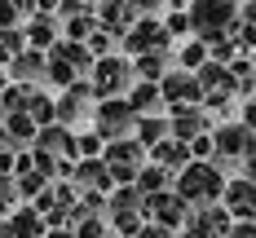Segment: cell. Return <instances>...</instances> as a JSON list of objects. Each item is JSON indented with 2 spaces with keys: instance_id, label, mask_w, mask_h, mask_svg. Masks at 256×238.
<instances>
[{
  "instance_id": "13",
  "label": "cell",
  "mask_w": 256,
  "mask_h": 238,
  "mask_svg": "<svg viewBox=\"0 0 256 238\" xmlns=\"http://www.w3.org/2000/svg\"><path fill=\"white\" fill-rule=\"evenodd\" d=\"M31 150H40V155L49 159H71L76 163V132L66 128V124H44V128L36 132V146Z\"/></svg>"
},
{
  "instance_id": "19",
  "label": "cell",
  "mask_w": 256,
  "mask_h": 238,
  "mask_svg": "<svg viewBox=\"0 0 256 238\" xmlns=\"http://www.w3.org/2000/svg\"><path fill=\"white\" fill-rule=\"evenodd\" d=\"M226 212L238 221H256V181L238 177V181L226 185Z\"/></svg>"
},
{
  "instance_id": "30",
  "label": "cell",
  "mask_w": 256,
  "mask_h": 238,
  "mask_svg": "<svg viewBox=\"0 0 256 238\" xmlns=\"http://www.w3.org/2000/svg\"><path fill=\"white\" fill-rule=\"evenodd\" d=\"M18 18H22L18 0H0V31H4V26H18Z\"/></svg>"
},
{
  "instance_id": "10",
  "label": "cell",
  "mask_w": 256,
  "mask_h": 238,
  "mask_svg": "<svg viewBox=\"0 0 256 238\" xmlns=\"http://www.w3.org/2000/svg\"><path fill=\"white\" fill-rule=\"evenodd\" d=\"M159 93H164V102L168 106H199V75L194 71H168V75L159 79Z\"/></svg>"
},
{
  "instance_id": "39",
  "label": "cell",
  "mask_w": 256,
  "mask_h": 238,
  "mask_svg": "<svg viewBox=\"0 0 256 238\" xmlns=\"http://www.w3.org/2000/svg\"><path fill=\"white\" fill-rule=\"evenodd\" d=\"M243 18H248V26H256V0H248V9H243Z\"/></svg>"
},
{
  "instance_id": "21",
  "label": "cell",
  "mask_w": 256,
  "mask_h": 238,
  "mask_svg": "<svg viewBox=\"0 0 256 238\" xmlns=\"http://www.w3.org/2000/svg\"><path fill=\"white\" fill-rule=\"evenodd\" d=\"M146 155H154V163H159V168L181 172V168H186V159H190V146H186V141H177V137H164V141H159V146H150Z\"/></svg>"
},
{
  "instance_id": "15",
  "label": "cell",
  "mask_w": 256,
  "mask_h": 238,
  "mask_svg": "<svg viewBox=\"0 0 256 238\" xmlns=\"http://www.w3.org/2000/svg\"><path fill=\"white\" fill-rule=\"evenodd\" d=\"M208 132V115L199 106H172V115H168V137H177V141H194V137H204Z\"/></svg>"
},
{
  "instance_id": "32",
  "label": "cell",
  "mask_w": 256,
  "mask_h": 238,
  "mask_svg": "<svg viewBox=\"0 0 256 238\" xmlns=\"http://www.w3.org/2000/svg\"><path fill=\"white\" fill-rule=\"evenodd\" d=\"M168 35H186V31H190V13H168Z\"/></svg>"
},
{
  "instance_id": "28",
  "label": "cell",
  "mask_w": 256,
  "mask_h": 238,
  "mask_svg": "<svg viewBox=\"0 0 256 238\" xmlns=\"http://www.w3.org/2000/svg\"><path fill=\"white\" fill-rule=\"evenodd\" d=\"M18 203V181L9 177V172H0V216H9Z\"/></svg>"
},
{
  "instance_id": "40",
  "label": "cell",
  "mask_w": 256,
  "mask_h": 238,
  "mask_svg": "<svg viewBox=\"0 0 256 238\" xmlns=\"http://www.w3.org/2000/svg\"><path fill=\"white\" fill-rule=\"evenodd\" d=\"M88 4H93V0H88Z\"/></svg>"
},
{
  "instance_id": "25",
  "label": "cell",
  "mask_w": 256,
  "mask_h": 238,
  "mask_svg": "<svg viewBox=\"0 0 256 238\" xmlns=\"http://www.w3.org/2000/svg\"><path fill=\"white\" fill-rule=\"evenodd\" d=\"M31 84H4L0 88V119L4 115H14V110H26V102H31Z\"/></svg>"
},
{
  "instance_id": "20",
  "label": "cell",
  "mask_w": 256,
  "mask_h": 238,
  "mask_svg": "<svg viewBox=\"0 0 256 238\" xmlns=\"http://www.w3.org/2000/svg\"><path fill=\"white\" fill-rule=\"evenodd\" d=\"M128 106H132V115H164L159 106H164V93H159V84H150V79H137L132 88H128Z\"/></svg>"
},
{
  "instance_id": "24",
  "label": "cell",
  "mask_w": 256,
  "mask_h": 238,
  "mask_svg": "<svg viewBox=\"0 0 256 238\" xmlns=\"http://www.w3.org/2000/svg\"><path fill=\"white\" fill-rule=\"evenodd\" d=\"M137 190L150 199V194H164L168 190V168H159V163H142V172H137Z\"/></svg>"
},
{
  "instance_id": "17",
  "label": "cell",
  "mask_w": 256,
  "mask_h": 238,
  "mask_svg": "<svg viewBox=\"0 0 256 238\" xmlns=\"http://www.w3.org/2000/svg\"><path fill=\"white\" fill-rule=\"evenodd\" d=\"M71 185L102 194V190H110L115 181H110V168H106L102 159H76V163H71Z\"/></svg>"
},
{
  "instance_id": "14",
  "label": "cell",
  "mask_w": 256,
  "mask_h": 238,
  "mask_svg": "<svg viewBox=\"0 0 256 238\" xmlns=\"http://www.w3.org/2000/svg\"><path fill=\"white\" fill-rule=\"evenodd\" d=\"M49 221L36 208H14L4 221H0V238H44Z\"/></svg>"
},
{
  "instance_id": "34",
  "label": "cell",
  "mask_w": 256,
  "mask_h": 238,
  "mask_svg": "<svg viewBox=\"0 0 256 238\" xmlns=\"http://www.w3.org/2000/svg\"><path fill=\"white\" fill-rule=\"evenodd\" d=\"M230 238H256V221H238Z\"/></svg>"
},
{
  "instance_id": "22",
  "label": "cell",
  "mask_w": 256,
  "mask_h": 238,
  "mask_svg": "<svg viewBox=\"0 0 256 238\" xmlns=\"http://www.w3.org/2000/svg\"><path fill=\"white\" fill-rule=\"evenodd\" d=\"M132 137L150 150V146H159L164 137H168V119L164 115H137V128H132Z\"/></svg>"
},
{
  "instance_id": "18",
  "label": "cell",
  "mask_w": 256,
  "mask_h": 238,
  "mask_svg": "<svg viewBox=\"0 0 256 238\" xmlns=\"http://www.w3.org/2000/svg\"><path fill=\"white\" fill-rule=\"evenodd\" d=\"M36 119L26 115V110H14V115H4L0 119V137H4V146L9 150H22V146H36Z\"/></svg>"
},
{
  "instance_id": "37",
  "label": "cell",
  "mask_w": 256,
  "mask_h": 238,
  "mask_svg": "<svg viewBox=\"0 0 256 238\" xmlns=\"http://www.w3.org/2000/svg\"><path fill=\"white\" fill-rule=\"evenodd\" d=\"M62 0H36V13H58Z\"/></svg>"
},
{
  "instance_id": "27",
  "label": "cell",
  "mask_w": 256,
  "mask_h": 238,
  "mask_svg": "<svg viewBox=\"0 0 256 238\" xmlns=\"http://www.w3.org/2000/svg\"><path fill=\"white\" fill-rule=\"evenodd\" d=\"M14 181H18V194H22V199H40V194L49 190V177H44V172H36V168L14 172Z\"/></svg>"
},
{
  "instance_id": "31",
  "label": "cell",
  "mask_w": 256,
  "mask_h": 238,
  "mask_svg": "<svg viewBox=\"0 0 256 238\" xmlns=\"http://www.w3.org/2000/svg\"><path fill=\"white\" fill-rule=\"evenodd\" d=\"M76 238H106V225H102V221H93V216H88V221H80Z\"/></svg>"
},
{
  "instance_id": "29",
  "label": "cell",
  "mask_w": 256,
  "mask_h": 238,
  "mask_svg": "<svg viewBox=\"0 0 256 238\" xmlns=\"http://www.w3.org/2000/svg\"><path fill=\"white\" fill-rule=\"evenodd\" d=\"M204 62H208V44H204V40H199V44H186V49H181V71H199Z\"/></svg>"
},
{
  "instance_id": "3",
  "label": "cell",
  "mask_w": 256,
  "mask_h": 238,
  "mask_svg": "<svg viewBox=\"0 0 256 238\" xmlns=\"http://www.w3.org/2000/svg\"><path fill=\"white\" fill-rule=\"evenodd\" d=\"M190 31H199V40H221L234 31V0H190Z\"/></svg>"
},
{
  "instance_id": "12",
  "label": "cell",
  "mask_w": 256,
  "mask_h": 238,
  "mask_svg": "<svg viewBox=\"0 0 256 238\" xmlns=\"http://www.w3.org/2000/svg\"><path fill=\"white\" fill-rule=\"evenodd\" d=\"M4 75L14 79V84H31V88H40L44 79H49V57L40 49H22L9 66H4Z\"/></svg>"
},
{
  "instance_id": "11",
  "label": "cell",
  "mask_w": 256,
  "mask_h": 238,
  "mask_svg": "<svg viewBox=\"0 0 256 238\" xmlns=\"http://www.w3.org/2000/svg\"><path fill=\"white\" fill-rule=\"evenodd\" d=\"M142 212H146V216H150L154 225H164V230H172V225H181V221H186V216H190V203H186V199H181L177 190H172V194H168V190H164V194H150V199H146V203H142Z\"/></svg>"
},
{
  "instance_id": "1",
  "label": "cell",
  "mask_w": 256,
  "mask_h": 238,
  "mask_svg": "<svg viewBox=\"0 0 256 238\" xmlns=\"http://www.w3.org/2000/svg\"><path fill=\"white\" fill-rule=\"evenodd\" d=\"M44 57H49V84H58V88H71L76 79H84L93 71L88 44H76V40H58Z\"/></svg>"
},
{
  "instance_id": "35",
  "label": "cell",
  "mask_w": 256,
  "mask_h": 238,
  "mask_svg": "<svg viewBox=\"0 0 256 238\" xmlns=\"http://www.w3.org/2000/svg\"><path fill=\"white\" fill-rule=\"evenodd\" d=\"M243 124L256 132V97H248V106H243Z\"/></svg>"
},
{
  "instance_id": "33",
  "label": "cell",
  "mask_w": 256,
  "mask_h": 238,
  "mask_svg": "<svg viewBox=\"0 0 256 238\" xmlns=\"http://www.w3.org/2000/svg\"><path fill=\"white\" fill-rule=\"evenodd\" d=\"M190 155L199 159V155H212V137H194L190 141Z\"/></svg>"
},
{
  "instance_id": "2",
  "label": "cell",
  "mask_w": 256,
  "mask_h": 238,
  "mask_svg": "<svg viewBox=\"0 0 256 238\" xmlns=\"http://www.w3.org/2000/svg\"><path fill=\"white\" fill-rule=\"evenodd\" d=\"M177 194L194 208H204V203H212V199H221L226 194V181H221V168L216 163H186L177 172Z\"/></svg>"
},
{
  "instance_id": "16",
  "label": "cell",
  "mask_w": 256,
  "mask_h": 238,
  "mask_svg": "<svg viewBox=\"0 0 256 238\" xmlns=\"http://www.w3.org/2000/svg\"><path fill=\"white\" fill-rule=\"evenodd\" d=\"M22 35H26V49L49 53L62 40V22H58V13H31V22L22 26Z\"/></svg>"
},
{
  "instance_id": "6",
  "label": "cell",
  "mask_w": 256,
  "mask_h": 238,
  "mask_svg": "<svg viewBox=\"0 0 256 238\" xmlns=\"http://www.w3.org/2000/svg\"><path fill=\"white\" fill-rule=\"evenodd\" d=\"M137 128V115H132V106L124 97H102V102L93 106V132L102 137V141H120V137H132Z\"/></svg>"
},
{
  "instance_id": "7",
  "label": "cell",
  "mask_w": 256,
  "mask_h": 238,
  "mask_svg": "<svg viewBox=\"0 0 256 238\" xmlns=\"http://www.w3.org/2000/svg\"><path fill=\"white\" fill-rule=\"evenodd\" d=\"M168 40H172V35H168V26L159 22V18H137V22L120 35L124 53H132V57H142V53H164Z\"/></svg>"
},
{
  "instance_id": "36",
  "label": "cell",
  "mask_w": 256,
  "mask_h": 238,
  "mask_svg": "<svg viewBox=\"0 0 256 238\" xmlns=\"http://www.w3.org/2000/svg\"><path fill=\"white\" fill-rule=\"evenodd\" d=\"M243 177H248V181H256V146H252V155L243 159Z\"/></svg>"
},
{
  "instance_id": "38",
  "label": "cell",
  "mask_w": 256,
  "mask_h": 238,
  "mask_svg": "<svg viewBox=\"0 0 256 238\" xmlns=\"http://www.w3.org/2000/svg\"><path fill=\"white\" fill-rule=\"evenodd\" d=\"M137 238H168V230H164V225H150V230H142Z\"/></svg>"
},
{
  "instance_id": "4",
  "label": "cell",
  "mask_w": 256,
  "mask_h": 238,
  "mask_svg": "<svg viewBox=\"0 0 256 238\" xmlns=\"http://www.w3.org/2000/svg\"><path fill=\"white\" fill-rule=\"evenodd\" d=\"M102 163L110 168V181H115V185H132V181H137V172H142V163H146V146H142L137 137L106 141Z\"/></svg>"
},
{
  "instance_id": "23",
  "label": "cell",
  "mask_w": 256,
  "mask_h": 238,
  "mask_svg": "<svg viewBox=\"0 0 256 238\" xmlns=\"http://www.w3.org/2000/svg\"><path fill=\"white\" fill-rule=\"evenodd\" d=\"M26 115L36 119V128H44V124H58V97H49V93H31V102H26Z\"/></svg>"
},
{
  "instance_id": "8",
  "label": "cell",
  "mask_w": 256,
  "mask_h": 238,
  "mask_svg": "<svg viewBox=\"0 0 256 238\" xmlns=\"http://www.w3.org/2000/svg\"><path fill=\"white\" fill-rule=\"evenodd\" d=\"M252 146H256V132L248 124H226V128L212 132V159H216V168L230 163V159H248Z\"/></svg>"
},
{
  "instance_id": "5",
  "label": "cell",
  "mask_w": 256,
  "mask_h": 238,
  "mask_svg": "<svg viewBox=\"0 0 256 238\" xmlns=\"http://www.w3.org/2000/svg\"><path fill=\"white\" fill-rule=\"evenodd\" d=\"M132 79H137V75H132V62H128V57H115V53L98 57L93 71H88V84H93L98 102H102V97H120V93H128Z\"/></svg>"
},
{
  "instance_id": "26",
  "label": "cell",
  "mask_w": 256,
  "mask_h": 238,
  "mask_svg": "<svg viewBox=\"0 0 256 238\" xmlns=\"http://www.w3.org/2000/svg\"><path fill=\"white\" fill-rule=\"evenodd\" d=\"M132 75H137V79H150V84H159V79L168 75V71H164V53H142V57L132 62Z\"/></svg>"
},
{
  "instance_id": "9",
  "label": "cell",
  "mask_w": 256,
  "mask_h": 238,
  "mask_svg": "<svg viewBox=\"0 0 256 238\" xmlns=\"http://www.w3.org/2000/svg\"><path fill=\"white\" fill-rule=\"evenodd\" d=\"M93 13H98V26H102V31H110L115 40H120L128 26L142 18L137 0H98V9H93Z\"/></svg>"
}]
</instances>
